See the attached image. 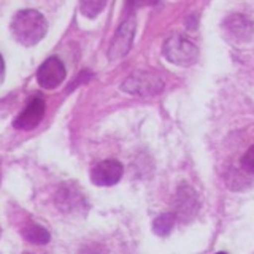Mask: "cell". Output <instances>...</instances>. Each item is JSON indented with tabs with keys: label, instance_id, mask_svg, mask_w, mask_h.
Masks as SVG:
<instances>
[{
	"label": "cell",
	"instance_id": "ba28073f",
	"mask_svg": "<svg viewBox=\"0 0 254 254\" xmlns=\"http://www.w3.org/2000/svg\"><path fill=\"white\" fill-rule=\"evenodd\" d=\"M224 27L232 37L237 40H250L254 34V24L251 19L242 14H234L229 16L224 22Z\"/></svg>",
	"mask_w": 254,
	"mask_h": 254
},
{
	"label": "cell",
	"instance_id": "2e32d148",
	"mask_svg": "<svg viewBox=\"0 0 254 254\" xmlns=\"http://www.w3.org/2000/svg\"><path fill=\"white\" fill-rule=\"evenodd\" d=\"M216 254H227V253H216Z\"/></svg>",
	"mask_w": 254,
	"mask_h": 254
},
{
	"label": "cell",
	"instance_id": "52a82bcc",
	"mask_svg": "<svg viewBox=\"0 0 254 254\" xmlns=\"http://www.w3.org/2000/svg\"><path fill=\"white\" fill-rule=\"evenodd\" d=\"M45 110H46V105H45L43 99H38V97L32 99L29 102V105L21 111L18 118L14 119L13 126L19 130L35 129V127L42 123V119L45 116Z\"/></svg>",
	"mask_w": 254,
	"mask_h": 254
},
{
	"label": "cell",
	"instance_id": "9c48e42d",
	"mask_svg": "<svg viewBox=\"0 0 254 254\" xmlns=\"http://www.w3.org/2000/svg\"><path fill=\"white\" fill-rule=\"evenodd\" d=\"M177 210H178V214H181L183 219H186V216L189 214H194L195 210H197V198H195V194L194 190L188 188V186H183L178 192V197H177Z\"/></svg>",
	"mask_w": 254,
	"mask_h": 254
},
{
	"label": "cell",
	"instance_id": "7a4b0ae2",
	"mask_svg": "<svg viewBox=\"0 0 254 254\" xmlns=\"http://www.w3.org/2000/svg\"><path fill=\"white\" fill-rule=\"evenodd\" d=\"M121 89L127 94L140 95V97H151L164 89V81L154 71L138 70L127 76L126 81L121 84Z\"/></svg>",
	"mask_w": 254,
	"mask_h": 254
},
{
	"label": "cell",
	"instance_id": "3957f363",
	"mask_svg": "<svg viewBox=\"0 0 254 254\" xmlns=\"http://www.w3.org/2000/svg\"><path fill=\"white\" fill-rule=\"evenodd\" d=\"M162 53L169 62H173L177 65H183V67L194 64L198 58L197 46L181 35H173L170 38H167L162 48Z\"/></svg>",
	"mask_w": 254,
	"mask_h": 254
},
{
	"label": "cell",
	"instance_id": "7c38bea8",
	"mask_svg": "<svg viewBox=\"0 0 254 254\" xmlns=\"http://www.w3.org/2000/svg\"><path fill=\"white\" fill-rule=\"evenodd\" d=\"M107 5V0H79V10L87 18H95Z\"/></svg>",
	"mask_w": 254,
	"mask_h": 254
},
{
	"label": "cell",
	"instance_id": "8992f818",
	"mask_svg": "<svg viewBox=\"0 0 254 254\" xmlns=\"http://www.w3.org/2000/svg\"><path fill=\"white\" fill-rule=\"evenodd\" d=\"M123 164L115 159L102 161L91 170V181L95 186H113L123 178Z\"/></svg>",
	"mask_w": 254,
	"mask_h": 254
},
{
	"label": "cell",
	"instance_id": "5b68a950",
	"mask_svg": "<svg viewBox=\"0 0 254 254\" xmlns=\"http://www.w3.org/2000/svg\"><path fill=\"white\" fill-rule=\"evenodd\" d=\"M65 67L58 58L46 59L37 71V81L43 89H56L65 79Z\"/></svg>",
	"mask_w": 254,
	"mask_h": 254
},
{
	"label": "cell",
	"instance_id": "30bf717a",
	"mask_svg": "<svg viewBox=\"0 0 254 254\" xmlns=\"http://www.w3.org/2000/svg\"><path fill=\"white\" fill-rule=\"evenodd\" d=\"M22 237L26 238L27 242L30 243H35V245H46L48 242H50V232L42 227L38 224H29L22 229Z\"/></svg>",
	"mask_w": 254,
	"mask_h": 254
},
{
	"label": "cell",
	"instance_id": "e0dca14e",
	"mask_svg": "<svg viewBox=\"0 0 254 254\" xmlns=\"http://www.w3.org/2000/svg\"><path fill=\"white\" fill-rule=\"evenodd\" d=\"M24 254H30V253H24Z\"/></svg>",
	"mask_w": 254,
	"mask_h": 254
},
{
	"label": "cell",
	"instance_id": "8fae6325",
	"mask_svg": "<svg viewBox=\"0 0 254 254\" xmlns=\"http://www.w3.org/2000/svg\"><path fill=\"white\" fill-rule=\"evenodd\" d=\"M175 226V214L173 213H164L157 216L153 222V230L159 237H167Z\"/></svg>",
	"mask_w": 254,
	"mask_h": 254
},
{
	"label": "cell",
	"instance_id": "277c9868",
	"mask_svg": "<svg viewBox=\"0 0 254 254\" xmlns=\"http://www.w3.org/2000/svg\"><path fill=\"white\" fill-rule=\"evenodd\" d=\"M133 35H135V19L129 18L119 26L113 40H111L110 48H108V59L118 61L124 58L132 46Z\"/></svg>",
	"mask_w": 254,
	"mask_h": 254
},
{
	"label": "cell",
	"instance_id": "4fadbf2b",
	"mask_svg": "<svg viewBox=\"0 0 254 254\" xmlns=\"http://www.w3.org/2000/svg\"><path fill=\"white\" fill-rule=\"evenodd\" d=\"M240 165L246 173H254V145L242 156Z\"/></svg>",
	"mask_w": 254,
	"mask_h": 254
},
{
	"label": "cell",
	"instance_id": "6da1fadb",
	"mask_svg": "<svg viewBox=\"0 0 254 254\" xmlns=\"http://www.w3.org/2000/svg\"><path fill=\"white\" fill-rule=\"evenodd\" d=\"M48 30V22L37 10H21L11 21V34L16 42L24 46H34L42 40Z\"/></svg>",
	"mask_w": 254,
	"mask_h": 254
},
{
	"label": "cell",
	"instance_id": "5bb4252c",
	"mask_svg": "<svg viewBox=\"0 0 254 254\" xmlns=\"http://www.w3.org/2000/svg\"><path fill=\"white\" fill-rule=\"evenodd\" d=\"M157 2L159 0H127V6H129L130 10H137V8L156 5Z\"/></svg>",
	"mask_w": 254,
	"mask_h": 254
},
{
	"label": "cell",
	"instance_id": "9a60e30c",
	"mask_svg": "<svg viewBox=\"0 0 254 254\" xmlns=\"http://www.w3.org/2000/svg\"><path fill=\"white\" fill-rule=\"evenodd\" d=\"M3 76H5V62H3L2 54H0V83L3 81Z\"/></svg>",
	"mask_w": 254,
	"mask_h": 254
}]
</instances>
